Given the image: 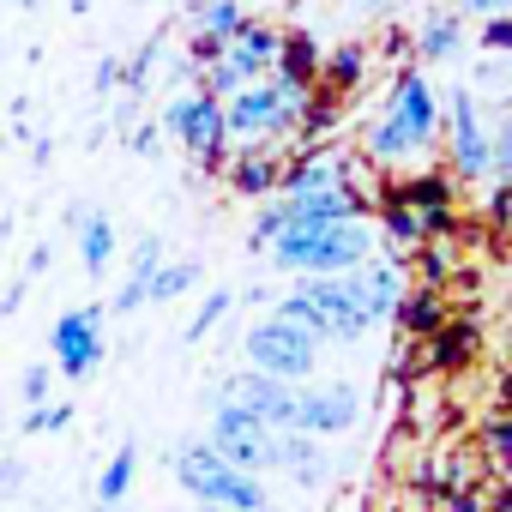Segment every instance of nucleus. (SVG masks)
<instances>
[{
    "mask_svg": "<svg viewBox=\"0 0 512 512\" xmlns=\"http://www.w3.org/2000/svg\"><path fill=\"white\" fill-rule=\"evenodd\" d=\"M133 470H139V452H133V446H121V452L109 458L103 482H97V500H103V506H115V500L127 494V482H133Z\"/></svg>",
    "mask_w": 512,
    "mask_h": 512,
    "instance_id": "obj_18",
    "label": "nucleus"
},
{
    "mask_svg": "<svg viewBox=\"0 0 512 512\" xmlns=\"http://www.w3.org/2000/svg\"><path fill=\"white\" fill-rule=\"evenodd\" d=\"M278 314H290V320H302L308 332L338 338V344H350V338H362V332L374 326L368 308H362V284H356V272L302 278V290H290V296L278 302Z\"/></svg>",
    "mask_w": 512,
    "mask_h": 512,
    "instance_id": "obj_4",
    "label": "nucleus"
},
{
    "mask_svg": "<svg viewBox=\"0 0 512 512\" xmlns=\"http://www.w3.org/2000/svg\"><path fill=\"white\" fill-rule=\"evenodd\" d=\"M458 49V19H440V25H428V37H422V55H452Z\"/></svg>",
    "mask_w": 512,
    "mask_h": 512,
    "instance_id": "obj_21",
    "label": "nucleus"
},
{
    "mask_svg": "<svg viewBox=\"0 0 512 512\" xmlns=\"http://www.w3.org/2000/svg\"><path fill=\"white\" fill-rule=\"evenodd\" d=\"M109 260H115V229H109L103 217H85V266L103 272Z\"/></svg>",
    "mask_w": 512,
    "mask_h": 512,
    "instance_id": "obj_19",
    "label": "nucleus"
},
{
    "mask_svg": "<svg viewBox=\"0 0 512 512\" xmlns=\"http://www.w3.org/2000/svg\"><path fill=\"white\" fill-rule=\"evenodd\" d=\"M163 121H169L175 145H187L193 157H205V163H223V157H229V115H223V97H217V91H187V97H175Z\"/></svg>",
    "mask_w": 512,
    "mask_h": 512,
    "instance_id": "obj_8",
    "label": "nucleus"
},
{
    "mask_svg": "<svg viewBox=\"0 0 512 512\" xmlns=\"http://www.w3.org/2000/svg\"><path fill=\"white\" fill-rule=\"evenodd\" d=\"M278 55H284V31H272V25H241L223 43V55L205 67V91L229 97V91H241L253 79H266V73H278Z\"/></svg>",
    "mask_w": 512,
    "mask_h": 512,
    "instance_id": "obj_7",
    "label": "nucleus"
},
{
    "mask_svg": "<svg viewBox=\"0 0 512 512\" xmlns=\"http://www.w3.org/2000/svg\"><path fill=\"white\" fill-rule=\"evenodd\" d=\"M320 67H326V55L314 49V37H308V31H284L278 73H290V79H302V85H320Z\"/></svg>",
    "mask_w": 512,
    "mask_h": 512,
    "instance_id": "obj_17",
    "label": "nucleus"
},
{
    "mask_svg": "<svg viewBox=\"0 0 512 512\" xmlns=\"http://www.w3.org/2000/svg\"><path fill=\"white\" fill-rule=\"evenodd\" d=\"M512 0H464V13H482V19H500Z\"/></svg>",
    "mask_w": 512,
    "mask_h": 512,
    "instance_id": "obj_25",
    "label": "nucleus"
},
{
    "mask_svg": "<svg viewBox=\"0 0 512 512\" xmlns=\"http://www.w3.org/2000/svg\"><path fill=\"white\" fill-rule=\"evenodd\" d=\"M43 392H49V374H43V368H31V374H25V398H31V404H43Z\"/></svg>",
    "mask_w": 512,
    "mask_h": 512,
    "instance_id": "obj_26",
    "label": "nucleus"
},
{
    "mask_svg": "<svg viewBox=\"0 0 512 512\" xmlns=\"http://www.w3.org/2000/svg\"><path fill=\"white\" fill-rule=\"evenodd\" d=\"M25 7H31V0H25Z\"/></svg>",
    "mask_w": 512,
    "mask_h": 512,
    "instance_id": "obj_29",
    "label": "nucleus"
},
{
    "mask_svg": "<svg viewBox=\"0 0 512 512\" xmlns=\"http://www.w3.org/2000/svg\"><path fill=\"white\" fill-rule=\"evenodd\" d=\"M97 362H103V314L97 308L61 314V326H55V368L67 380H85Z\"/></svg>",
    "mask_w": 512,
    "mask_h": 512,
    "instance_id": "obj_11",
    "label": "nucleus"
},
{
    "mask_svg": "<svg viewBox=\"0 0 512 512\" xmlns=\"http://www.w3.org/2000/svg\"><path fill=\"white\" fill-rule=\"evenodd\" d=\"M223 314H229V296H211V302H205V308L193 314V326H187V338H205V332H211V326H217Z\"/></svg>",
    "mask_w": 512,
    "mask_h": 512,
    "instance_id": "obj_22",
    "label": "nucleus"
},
{
    "mask_svg": "<svg viewBox=\"0 0 512 512\" xmlns=\"http://www.w3.org/2000/svg\"><path fill=\"white\" fill-rule=\"evenodd\" d=\"M211 446L229 458V464H241V470H272L278 464V428H266L253 410H241L235 398L217 410V422H211Z\"/></svg>",
    "mask_w": 512,
    "mask_h": 512,
    "instance_id": "obj_9",
    "label": "nucleus"
},
{
    "mask_svg": "<svg viewBox=\"0 0 512 512\" xmlns=\"http://www.w3.org/2000/svg\"><path fill=\"white\" fill-rule=\"evenodd\" d=\"M247 362L260 374H278V380H308L320 362V332H308L290 314H272L247 332Z\"/></svg>",
    "mask_w": 512,
    "mask_h": 512,
    "instance_id": "obj_6",
    "label": "nucleus"
},
{
    "mask_svg": "<svg viewBox=\"0 0 512 512\" xmlns=\"http://www.w3.org/2000/svg\"><path fill=\"white\" fill-rule=\"evenodd\" d=\"M229 181H235V193H247V199H266L272 187H284V151H278L272 139L247 145L241 157H229Z\"/></svg>",
    "mask_w": 512,
    "mask_h": 512,
    "instance_id": "obj_14",
    "label": "nucleus"
},
{
    "mask_svg": "<svg viewBox=\"0 0 512 512\" xmlns=\"http://www.w3.org/2000/svg\"><path fill=\"white\" fill-rule=\"evenodd\" d=\"M434 133H440V103H434V91H428L422 73H404V79L392 85V97H386L374 133H368V157H380V163L416 157L422 145H434Z\"/></svg>",
    "mask_w": 512,
    "mask_h": 512,
    "instance_id": "obj_3",
    "label": "nucleus"
},
{
    "mask_svg": "<svg viewBox=\"0 0 512 512\" xmlns=\"http://www.w3.org/2000/svg\"><path fill=\"white\" fill-rule=\"evenodd\" d=\"M362 73H368V49H338V55H326V67H320V97H344V91H356L362 85Z\"/></svg>",
    "mask_w": 512,
    "mask_h": 512,
    "instance_id": "obj_16",
    "label": "nucleus"
},
{
    "mask_svg": "<svg viewBox=\"0 0 512 512\" xmlns=\"http://www.w3.org/2000/svg\"><path fill=\"white\" fill-rule=\"evenodd\" d=\"M356 284H362V308H368V320H374V326L398 314V302H404V290H398V272H392V266H380V260H368V266H356Z\"/></svg>",
    "mask_w": 512,
    "mask_h": 512,
    "instance_id": "obj_15",
    "label": "nucleus"
},
{
    "mask_svg": "<svg viewBox=\"0 0 512 512\" xmlns=\"http://www.w3.org/2000/svg\"><path fill=\"white\" fill-rule=\"evenodd\" d=\"M500 440H506V446H512V422H506V434H500Z\"/></svg>",
    "mask_w": 512,
    "mask_h": 512,
    "instance_id": "obj_28",
    "label": "nucleus"
},
{
    "mask_svg": "<svg viewBox=\"0 0 512 512\" xmlns=\"http://www.w3.org/2000/svg\"><path fill=\"white\" fill-rule=\"evenodd\" d=\"M452 169H458L464 181H476V175H488V169H494V139L482 133L476 103H470L464 91L452 97Z\"/></svg>",
    "mask_w": 512,
    "mask_h": 512,
    "instance_id": "obj_13",
    "label": "nucleus"
},
{
    "mask_svg": "<svg viewBox=\"0 0 512 512\" xmlns=\"http://www.w3.org/2000/svg\"><path fill=\"white\" fill-rule=\"evenodd\" d=\"M356 410H362V398H356V386H344V380H332V386H308L302 392V404H296V434H344L350 422H356Z\"/></svg>",
    "mask_w": 512,
    "mask_h": 512,
    "instance_id": "obj_12",
    "label": "nucleus"
},
{
    "mask_svg": "<svg viewBox=\"0 0 512 512\" xmlns=\"http://www.w3.org/2000/svg\"><path fill=\"white\" fill-rule=\"evenodd\" d=\"M199 512H235V506H199Z\"/></svg>",
    "mask_w": 512,
    "mask_h": 512,
    "instance_id": "obj_27",
    "label": "nucleus"
},
{
    "mask_svg": "<svg viewBox=\"0 0 512 512\" xmlns=\"http://www.w3.org/2000/svg\"><path fill=\"white\" fill-rule=\"evenodd\" d=\"M374 235L356 217H332V223H290L272 241V266L296 272V278H332V272H356L368 266Z\"/></svg>",
    "mask_w": 512,
    "mask_h": 512,
    "instance_id": "obj_1",
    "label": "nucleus"
},
{
    "mask_svg": "<svg viewBox=\"0 0 512 512\" xmlns=\"http://www.w3.org/2000/svg\"><path fill=\"white\" fill-rule=\"evenodd\" d=\"M193 278H199V266H157V278H151V302H175V296H187Z\"/></svg>",
    "mask_w": 512,
    "mask_h": 512,
    "instance_id": "obj_20",
    "label": "nucleus"
},
{
    "mask_svg": "<svg viewBox=\"0 0 512 512\" xmlns=\"http://www.w3.org/2000/svg\"><path fill=\"white\" fill-rule=\"evenodd\" d=\"M494 169H500V175L512 181V121H506V127L494 133Z\"/></svg>",
    "mask_w": 512,
    "mask_h": 512,
    "instance_id": "obj_23",
    "label": "nucleus"
},
{
    "mask_svg": "<svg viewBox=\"0 0 512 512\" xmlns=\"http://www.w3.org/2000/svg\"><path fill=\"white\" fill-rule=\"evenodd\" d=\"M229 386V398L241 404V410H253L266 428H296V404H302V392L290 386V380H278V374H235V380H223Z\"/></svg>",
    "mask_w": 512,
    "mask_h": 512,
    "instance_id": "obj_10",
    "label": "nucleus"
},
{
    "mask_svg": "<svg viewBox=\"0 0 512 512\" xmlns=\"http://www.w3.org/2000/svg\"><path fill=\"white\" fill-rule=\"evenodd\" d=\"M175 482L199 500V506H235V512H266V482L229 464L211 440L205 446H181L175 452Z\"/></svg>",
    "mask_w": 512,
    "mask_h": 512,
    "instance_id": "obj_5",
    "label": "nucleus"
},
{
    "mask_svg": "<svg viewBox=\"0 0 512 512\" xmlns=\"http://www.w3.org/2000/svg\"><path fill=\"white\" fill-rule=\"evenodd\" d=\"M223 115H229V139H284L290 127H302L314 115V85H302L290 73H266V79L229 91Z\"/></svg>",
    "mask_w": 512,
    "mask_h": 512,
    "instance_id": "obj_2",
    "label": "nucleus"
},
{
    "mask_svg": "<svg viewBox=\"0 0 512 512\" xmlns=\"http://www.w3.org/2000/svg\"><path fill=\"white\" fill-rule=\"evenodd\" d=\"M482 43H488V49H512V19H506V13H500V19H488Z\"/></svg>",
    "mask_w": 512,
    "mask_h": 512,
    "instance_id": "obj_24",
    "label": "nucleus"
}]
</instances>
